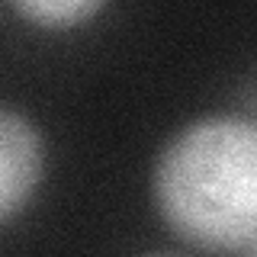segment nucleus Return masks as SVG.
Listing matches in <instances>:
<instances>
[{"instance_id":"obj_1","label":"nucleus","mask_w":257,"mask_h":257,"mask_svg":"<svg viewBox=\"0 0 257 257\" xmlns=\"http://www.w3.org/2000/svg\"><path fill=\"white\" fill-rule=\"evenodd\" d=\"M151 190L180 241L247 251L257 244V122L206 116L180 128L158 155Z\"/></svg>"},{"instance_id":"obj_2","label":"nucleus","mask_w":257,"mask_h":257,"mask_svg":"<svg viewBox=\"0 0 257 257\" xmlns=\"http://www.w3.org/2000/svg\"><path fill=\"white\" fill-rule=\"evenodd\" d=\"M42 171L45 148L39 128L26 116L0 106V222L26 209Z\"/></svg>"},{"instance_id":"obj_3","label":"nucleus","mask_w":257,"mask_h":257,"mask_svg":"<svg viewBox=\"0 0 257 257\" xmlns=\"http://www.w3.org/2000/svg\"><path fill=\"white\" fill-rule=\"evenodd\" d=\"M13 10L39 29H74L103 10L106 0H10Z\"/></svg>"}]
</instances>
